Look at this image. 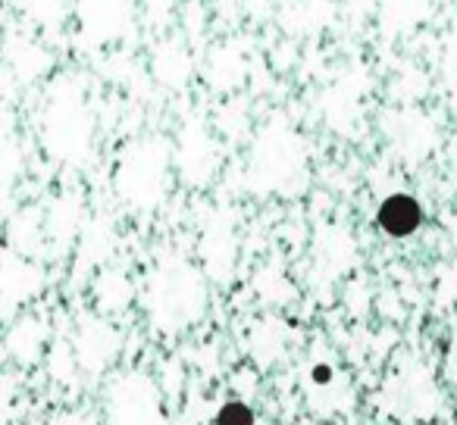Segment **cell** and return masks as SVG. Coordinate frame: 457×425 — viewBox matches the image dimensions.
Returning a JSON list of instances; mask_svg holds the SVG:
<instances>
[{"label": "cell", "instance_id": "3957f363", "mask_svg": "<svg viewBox=\"0 0 457 425\" xmlns=\"http://www.w3.org/2000/svg\"><path fill=\"white\" fill-rule=\"evenodd\" d=\"M216 425H257V416L242 400H228V404H222L220 413H216Z\"/></svg>", "mask_w": 457, "mask_h": 425}, {"label": "cell", "instance_id": "6da1fadb", "mask_svg": "<svg viewBox=\"0 0 457 425\" xmlns=\"http://www.w3.org/2000/svg\"><path fill=\"white\" fill-rule=\"evenodd\" d=\"M151 388L141 379H126L113 391L110 410H113L116 425H157V400L151 397Z\"/></svg>", "mask_w": 457, "mask_h": 425}, {"label": "cell", "instance_id": "277c9868", "mask_svg": "<svg viewBox=\"0 0 457 425\" xmlns=\"http://www.w3.org/2000/svg\"><path fill=\"white\" fill-rule=\"evenodd\" d=\"M395 381H398V385H404L407 391H423V388H426V379H420L417 385H413V379H395ZM417 397H420V394H404V400H401L398 413H407V410H411V404H413ZM420 400L426 404V397H420Z\"/></svg>", "mask_w": 457, "mask_h": 425}, {"label": "cell", "instance_id": "7a4b0ae2", "mask_svg": "<svg viewBox=\"0 0 457 425\" xmlns=\"http://www.w3.org/2000/svg\"><path fill=\"white\" fill-rule=\"evenodd\" d=\"M379 223L388 235H411L420 223V209L411 197H392V200L382 203L379 209Z\"/></svg>", "mask_w": 457, "mask_h": 425}]
</instances>
